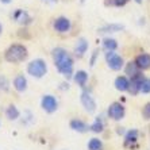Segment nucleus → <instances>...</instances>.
I'll use <instances>...</instances> for the list:
<instances>
[{
    "label": "nucleus",
    "mask_w": 150,
    "mask_h": 150,
    "mask_svg": "<svg viewBox=\"0 0 150 150\" xmlns=\"http://www.w3.org/2000/svg\"><path fill=\"white\" fill-rule=\"evenodd\" d=\"M8 88H10V83L7 77L0 76V91H8Z\"/></svg>",
    "instance_id": "26"
},
{
    "label": "nucleus",
    "mask_w": 150,
    "mask_h": 150,
    "mask_svg": "<svg viewBox=\"0 0 150 150\" xmlns=\"http://www.w3.org/2000/svg\"><path fill=\"white\" fill-rule=\"evenodd\" d=\"M105 62L111 70H120L125 67L123 57L115 52H105Z\"/></svg>",
    "instance_id": "4"
},
{
    "label": "nucleus",
    "mask_w": 150,
    "mask_h": 150,
    "mask_svg": "<svg viewBox=\"0 0 150 150\" xmlns=\"http://www.w3.org/2000/svg\"><path fill=\"white\" fill-rule=\"evenodd\" d=\"M53 27L59 34H65V33H68L72 28V22L67 16H58L53 22Z\"/></svg>",
    "instance_id": "8"
},
{
    "label": "nucleus",
    "mask_w": 150,
    "mask_h": 150,
    "mask_svg": "<svg viewBox=\"0 0 150 150\" xmlns=\"http://www.w3.org/2000/svg\"><path fill=\"white\" fill-rule=\"evenodd\" d=\"M129 84H130V80L126 76H118L115 79V83H114V85H115L116 91L126 92V91H129Z\"/></svg>",
    "instance_id": "16"
},
{
    "label": "nucleus",
    "mask_w": 150,
    "mask_h": 150,
    "mask_svg": "<svg viewBox=\"0 0 150 150\" xmlns=\"http://www.w3.org/2000/svg\"><path fill=\"white\" fill-rule=\"evenodd\" d=\"M52 53H53V61H54L57 70L67 79L72 77V74H73V64H74L72 56L64 47H56V49H53Z\"/></svg>",
    "instance_id": "1"
},
{
    "label": "nucleus",
    "mask_w": 150,
    "mask_h": 150,
    "mask_svg": "<svg viewBox=\"0 0 150 150\" xmlns=\"http://www.w3.org/2000/svg\"><path fill=\"white\" fill-rule=\"evenodd\" d=\"M27 73L34 79H42L47 73V64L45 59L35 58L27 64Z\"/></svg>",
    "instance_id": "3"
},
{
    "label": "nucleus",
    "mask_w": 150,
    "mask_h": 150,
    "mask_svg": "<svg viewBox=\"0 0 150 150\" xmlns=\"http://www.w3.org/2000/svg\"><path fill=\"white\" fill-rule=\"evenodd\" d=\"M12 85H14L15 91L18 92H25L26 89H27V79H26L23 74H18L16 77L14 79V81H12Z\"/></svg>",
    "instance_id": "12"
},
{
    "label": "nucleus",
    "mask_w": 150,
    "mask_h": 150,
    "mask_svg": "<svg viewBox=\"0 0 150 150\" xmlns=\"http://www.w3.org/2000/svg\"><path fill=\"white\" fill-rule=\"evenodd\" d=\"M0 1H1L3 4H8V3H11L12 0H0Z\"/></svg>",
    "instance_id": "29"
},
{
    "label": "nucleus",
    "mask_w": 150,
    "mask_h": 150,
    "mask_svg": "<svg viewBox=\"0 0 150 150\" xmlns=\"http://www.w3.org/2000/svg\"><path fill=\"white\" fill-rule=\"evenodd\" d=\"M73 80L79 87L84 88L85 84L88 83V73L85 70H77L76 73H73Z\"/></svg>",
    "instance_id": "18"
},
{
    "label": "nucleus",
    "mask_w": 150,
    "mask_h": 150,
    "mask_svg": "<svg viewBox=\"0 0 150 150\" xmlns=\"http://www.w3.org/2000/svg\"><path fill=\"white\" fill-rule=\"evenodd\" d=\"M138 141V130L133 129L129 130L125 135V146L126 147H133Z\"/></svg>",
    "instance_id": "15"
},
{
    "label": "nucleus",
    "mask_w": 150,
    "mask_h": 150,
    "mask_svg": "<svg viewBox=\"0 0 150 150\" xmlns=\"http://www.w3.org/2000/svg\"><path fill=\"white\" fill-rule=\"evenodd\" d=\"M134 62L139 70H147L150 68V54L149 53H141L135 57Z\"/></svg>",
    "instance_id": "9"
},
{
    "label": "nucleus",
    "mask_w": 150,
    "mask_h": 150,
    "mask_svg": "<svg viewBox=\"0 0 150 150\" xmlns=\"http://www.w3.org/2000/svg\"><path fill=\"white\" fill-rule=\"evenodd\" d=\"M89 130L93 131V133H101L104 130V122H103L101 116H98V118L95 119V122L89 126Z\"/></svg>",
    "instance_id": "22"
},
{
    "label": "nucleus",
    "mask_w": 150,
    "mask_h": 150,
    "mask_svg": "<svg viewBox=\"0 0 150 150\" xmlns=\"http://www.w3.org/2000/svg\"><path fill=\"white\" fill-rule=\"evenodd\" d=\"M27 57H28L27 47H26L25 45H21V43H14V45H11L10 47L4 52V58L10 64L23 62Z\"/></svg>",
    "instance_id": "2"
},
{
    "label": "nucleus",
    "mask_w": 150,
    "mask_h": 150,
    "mask_svg": "<svg viewBox=\"0 0 150 150\" xmlns=\"http://www.w3.org/2000/svg\"><path fill=\"white\" fill-rule=\"evenodd\" d=\"M103 49L105 52H115L118 49V42L114 38H105L103 41Z\"/></svg>",
    "instance_id": "21"
},
{
    "label": "nucleus",
    "mask_w": 150,
    "mask_h": 150,
    "mask_svg": "<svg viewBox=\"0 0 150 150\" xmlns=\"http://www.w3.org/2000/svg\"><path fill=\"white\" fill-rule=\"evenodd\" d=\"M3 33V26H1V23H0V34Z\"/></svg>",
    "instance_id": "31"
},
{
    "label": "nucleus",
    "mask_w": 150,
    "mask_h": 150,
    "mask_svg": "<svg viewBox=\"0 0 150 150\" xmlns=\"http://www.w3.org/2000/svg\"><path fill=\"white\" fill-rule=\"evenodd\" d=\"M130 0H104V4L107 7H123Z\"/></svg>",
    "instance_id": "24"
},
{
    "label": "nucleus",
    "mask_w": 150,
    "mask_h": 150,
    "mask_svg": "<svg viewBox=\"0 0 150 150\" xmlns=\"http://www.w3.org/2000/svg\"><path fill=\"white\" fill-rule=\"evenodd\" d=\"M41 107L46 112L53 114V112H56L57 108H58V101H57V99L53 95H45L41 99Z\"/></svg>",
    "instance_id": "7"
},
{
    "label": "nucleus",
    "mask_w": 150,
    "mask_h": 150,
    "mask_svg": "<svg viewBox=\"0 0 150 150\" xmlns=\"http://www.w3.org/2000/svg\"><path fill=\"white\" fill-rule=\"evenodd\" d=\"M12 18H14L15 22H18V23H21V25H23V26L31 23V21H33V18L30 16L28 12L25 10H16L14 14H12Z\"/></svg>",
    "instance_id": "10"
},
{
    "label": "nucleus",
    "mask_w": 150,
    "mask_h": 150,
    "mask_svg": "<svg viewBox=\"0 0 150 150\" xmlns=\"http://www.w3.org/2000/svg\"><path fill=\"white\" fill-rule=\"evenodd\" d=\"M88 150H103V142L99 138H91L88 142Z\"/></svg>",
    "instance_id": "23"
},
{
    "label": "nucleus",
    "mask_w": 150,
    "mask_h": 150,
    "mask_svg": "<svg viewBox=\"0 0 150 150\" xmlns=\"http://www.w3.org/2000/svg\"><path fill=\"white\" fill-rule=\"evenodd\" d=\"M143 76L142 73H139L138 76L133 77V79H130V84H129V92L133 96L139 93V85H141V81H142Z\"/></svg>",
    "instance_id": "11"
},
{
    "label": "nucleus",
    "mask_w": 150,
    "mask_h": 150,
    "mask_svg": "<svg viewBox=\"0 0 150 150\" xmlns=\"http://www.w3.org/2000/svg\"><path fill=\"white\" fill-rule=\"evenodd\" d=\"M98 57H99V50L96 49V50H93V53H92V56H91V59H89V65H91V67H95Z\"/></svg>",
    "instance_id": "28"
},
{
    "label": "nucleus",
    "mask_w": 150,
    "mask_h": 150,
    "mask_svg": "<svg viewBox=\"0 0 150 150\" xmlns=\"http://www.w3.org/2000/svg\"><path fill=\"white\" fill-rule=\"evenodd\" d=\"M139 92H142V93H150V79H147V77H143L142 79L141 85H139Z\"/></svg>",
    "instance_id": "25"
},
{
    "label": "nucleus",
    "mask_w": 150,
    "mask_h": 150,
    "mask_svg": "<svg viewBox=\"0 0 150 150\" xmlns=\"http://www.w3.org/2000/svg\"><path fill=\"white\" fill-rule=\"evenodd\" d=\"M135 1H137V3H138V4H139V3H142V0H135Z\"/></svg>",
    "instance_id": "32"
},
{
    "label": "nucleus",
    "mask_w": 150,
    "mask_h": 150,
    "mask_svg": "<svg viewBox=\"0 0 150 150\" xmlns=\"http://www.w3.org/2000/svg\"><path fill=\"white\" fill-rule=\"evenodd\" d=\"M125 30V26L119 25V23H110V25H105L103 27L99 28V33L100 34H108V33H119Z\"/></svg>",
    "instance_id": "17"
},
{
    "label": "nucleus",
    "mask_w": 150,
    "mask_h": 150,
    "mask_svg": "<svg viewBox=\"0 0 150 150\" xmlns=\"http://www.w3.org/2000/svg\"><path fill=\"white\" fill-rule=\"evenodd\" d=\"M87 50H88V41L85 38H80L74 45V54L80 58L87 53Z\"/></svg>",
    "instance_id": "14"
},
{
    "label": "nucleus",
    "mask_w": 150,
    "mask_h": 150,
    "mask_svg": "<svg viewBox=\"0 0 150 150\" xmlns=\"http://www.w3.org/2000/svg\"><path fill=\"white\" fill-rule=\"evenodd\" d=\"M142 115L146 120H150V103H146L142 108Z\"/></svg>",
    "instance_id": "27"
},
{
    "label": "nucleus",
    "mask_w": 150,
    "mask_h": 150,
    "mask_svg": "<svg viewBox=\"0 0 150 150\" xmlns=\"http://www.w3.org/2000/svg\"><path fill=\"white\" fill-rule=\"evenodd\" d=\"M69 126L73 131H77V133H87V131H89V126L85 122H83L81 119H72Z\"/></svg>",
    "instance_id": "13"
},
{
    "label": "nucleus",
    "mask_w": 150,
    "mask_h": 150,
    "mask_svg": "<svg viewBox=\"0 0 150 150\" xmlns=\"http://www.w3.org/2000/svg\"><path fill=\"white\" fill-rule=\"evenodd\" d=\"M80 101L83 104L84 110L89 114L96 111V100L93 99L92 93L89 91H83L81 92V96H80Z\"/></svg>",
    "instance_id": "6"
},
{
    "label": "nucleus",
    "mask_w": 150,
    "mask_h": 150,
    "mask_svg": "<svg viewBox=\"0 0 150 150\" xmlns=\"http://www.w3.org/2000/svg\"><path fill=\"white\" fill-rule=\"evenodd\" d=\"M6 116H7L10 120H16L19 116H21V111L16 108V105L11 104L7 107V110H6Z\"/></svg>",
    "instance_id": "20"
},
{
    "label": "nucleus",
    "mask_w": 150,
    "mask_h": 150,
    "mask_svg": "<svg viewBox=\"0 0 150 150\" xmlns=\"http://www.w3.org/2000/svg\"><path fill=\"white\" fill-rule=\"evenodd\" d=\"M45 1H50V3H57L58 0H45Z\"/></svg>",
    "instance_id": "30"
},
{
    "label": "nucleus",
    "mask_w": 150,
    "mask_h": 150,
    "mask_svg": "<svg viewBox=\"0 0 150 150\" xmlns=\"http://www.w3.org/2000/svg\"><path fill=\"white\" fill-rule=\"evenodd\" d=\"M125 72H126V74H127L130 79H133V77L138 76V74L141 73V70L138 69V67L135 65L134 61H130V62L126 64L125 65Z\"/></svg>",
    "instance_id": "19"
},
{
    "label": "nucleus",
    "mask_w": 150,
    "mask_h": 150,
    "mask_svg": "<svg viewBox=\"0 0 150 150\" xmlns=\"http://www.w3.org/2000/svg\"><path fill=\"white\" fill-rule=\"evenodd\" d=\"M107 115H108L110 119L118 122V120H122V119L125 118L126 110H125V107H123V104H120L119 101H114V103L110 104L108 110H107Z\"/></svg>",
    "instance_id": "5"
}]
</instances>
